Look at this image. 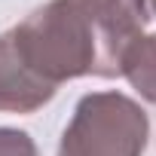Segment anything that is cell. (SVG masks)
<instances>
[{"label":"cell","instance_id":"1","mask_svg":"<svg viewBox=\"0 0 156 156\" xmlns=\"http://www.w3.org/2000/svg\"><path fill=\"white\" fill-rule=\"evenodd\" d=\"M6 34L19 61L52 92L80 76H119V55L80 0H49Z\"/></svg>","mask_w":156,"mask_h":156},{"label":"cell","instance_id":"2","mask_svg":"<svg viewBox=\"0 0 156 156\" xmlns=\"http://www.w3.org/2000/svg\"><path fill=\"white\" fill-rule=\"evenodd\" d=\"M150 119L122 92H89L61 132L58 156H144Z\"/></svg>","mask_w":156,"mask_h":156},{"label":"cell","instance_id":"3","mask_svg":"<svg viewBox=\"0 0 156 156\" xmlns=\"http://www.w3.org/2000/svg\"><path fill=\"white\" fill-rule=\"evenodd\" d=\"M55 92L19 61L9 34H0V113H34L49 104Z\"/></svg>","mask_w":156,"mask_h":156},{"label":"cell","instance_id":"4","mask_svg":"<svg viewBox=\"0 0 156 156\" xmlns=\"http://www.w3.org/2000/svg\"><path fill=\"white\" fill-rule=\"evenodd\" d=\"M107 46L122 58L126 46L141 37L147 25V0H80Z\"/></svg>","mask_w":156,"mask_h":156},{"label":"cell","instance_id":"5","mask_svg":"<svg viewBox=\"0 0 156 156\" xmlns=\"http://www.w3.org/2000/svg\"><path fill=\"white\" fill-rule=\"evenodd\" d=\"M119 76H126L141 98L156 104V34H141L126 46L119 58Z\"/></svg>","mask_w":156,"mask_h":156},{"label":"cell","instance_id":"6","mask_svg":"<svg viewBox=\"0 0 156 156\" xmlns=\"http://www.w3.org/2000/svg\"><path fill=\"white\" fill-rule=\"evenodd\" d=\"M0 156H40V153L28 132L0 126Z\"/></svg>","mask_w":156,"mask_h":156},{"label":"cell","instance_id":"7","mask_svg":"<svg viewBox=\"0 0 156 156\" xmlns=\"http://www.w3.org/2000/svg\"><path fill=\"white\" fill-rule=\"evenodd\" d=\"M150 6H153V16H156V0H150Z\"/></svg>","mask_w":156,"mask_h":156}]
</instances>
